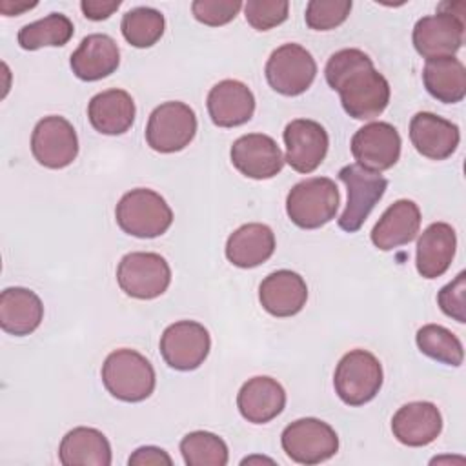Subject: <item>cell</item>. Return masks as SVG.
<instances>
[{
  "mask_svg": "<svg viewBox=\"0 0 466 466\" xmlns=\"http://www.w3.org/2000/svg\"><path fill=\"white\" fill-rule=\"evenodd\" d=\"M420 228V209L413 200H395L371 229V242L380 251L410 244Z\"/></svg>",
  "mask_w": 466,
  "mask_h": 466,
  "instance_id": "obj_23",
  "label": "cell"
},
{
  "mask_svg": "<svg viewBox=\"0 0 466 466\" xmlns=\"http://www.w3.org/2000/svg\"><path fill=\"white\" fill-rule=\"evenodd\" d=\"M391 431L393 437L404 446H428L442 431V415L433 402H408L395 411L391 419Z\"/></svg>",
  "mask_w": 466,
  "mask_h": 466,
  "instance_id": "obj_17",
  "label": "cell"
},
{
  "mask_svg": "<svg viewBox=\"0 0 466 466\" xmlns=\"http://www.w3.org/2000/svg\"><path fill=\"white\" fill-rule=\"evenodd\" d=\"M135 113V100L124 89H106L87 104V118L102 135H124L133 126Z\"/></svg>",
  "mask_w": 466,
  "mask_h": 466,
  "instance_id": "obj_25",
  "label": "cell"
},
{
  "mask_svg": "<svg viewBox=\"0 0 466 466\" xmlns=\"http://www.w3.org/2000/svg\"><path fill=\"white\" fill-rule=\"evenodd\" d=\"M180 453L187 466H226L229 461L228 444L218 435L204 430L184 435Z\"/></svg>",
  "mask_w": 466,
  "mask_h": 466,
  "instance_id": "obj_33",
  "label": "cell"
},
{
  "mask_svg": "<svg viewBox=\"0 0 466 466\" xmlns=\"http://www.w3.org/2000/svg\"><path fill=\"white\" fill-rule=\"evenodd\" d=\"M36 2H24V0H2L0 2V13L5 16H16L27 9H33Z\"/></svg>",
  "mask_w": 466,
  "mask_h": 466,
  "instance_id": "obj_40",
  "label": "cell"
},
{
  "mask_svg": "<svg viewBox=\"0 0 466 466\" xmlns=\"http://www.w3.org/2000/svg\"><path fill=\"white\" fill-rule=\"evenodd\" d=\"M127 464L129 466H171L173 464V459L167 455V451H164L162 448H157V446H142V448H137L129 459H127Z\"/></svg>",
  "mask_w": 466,
  "mask_h": 466,
  "instance_id": "obj_38",
  "label": "cell"
},
{
  "mask_svg": "<svg viewBox=\"0 0 466 466\" xmlns=\"http://www.w3.org/2000/svg\"><path fill=\"white\" fill-rule=\"evenodd\" d=\"M120 64V49L116 42L104 33H93L82 38L69 58V66L76 78L96 82L116 71Z\"/></svg>",
  "mask_w": 466,
  "mask_h": 466,
  "instance_id": "obj_20",
  "label": "cell"
},
{
  "mask_svg": "<svg viewBox=\"0 0 466 466\" xmlns=\"http://www.w3.org/2000/svg\"><path fill=\"white\" fill-rule=\"evenodd\" d=\"M426 91L444 104H457L466 96V67L455 56L426 60L422 69Z\"/></svg>",
  "mask_w": 466,
  "mask_h": 466,
  "instance_id": "obj_29",
  "label": "cell"
},
{
  "mask_svg": "<svg viewBox=\"0 0 466 466\" xmlns=\"http://www.w3.org/2000/svg\"><path fill=\"white\" fill-rule=\"evenodd\" d=\"M58 459L64 466H109L111 444L102 431L78 426L62 437Z\"/></svg>",
  "mask_w": 466,
  "mask_h": 466,
  "instance_id": "obj_28",
  "label": "cell"
},
{
  "mask_svg": "<svg viewBox=\"0 0 466 466\" xmlns=\"http://www.w3.org/2000/svg\"><path fill=\"white\" fill-rule=\"evenodd\" d=\"M384 373L379 359L366 350L348 351L337 364L333 386L339 399L348 406H362L377 397Z\"/></svg>",
  "mask_w": 466,
  "mask_h": 466,
  "instance_id": "obj_5",
  "label": "cell"
},
{
  "mask_svg": "<svg viewBox=\"0 0 466 466\" xmlns=\"http://www.w3.org/2000/svg\"><path fill=\"white\" fill-rule=\"evenodd\" d=\"M464 291H466V273L461 271L450 284H446L439 295L437 302L442 309L444 315L455 319L457 322L464 324L466 322V313H464Z\"/></svg>",
  "mask_w": 466,
  "mask_h": 466,
  "instance_id": "obj_37",
  "label": "cell"
},
{
  "mask_svg": "<svg viewBox=\"0 0 466 466\" xmlns=\"http://www.w3.org/2000/svg\"><path fill=\"white\" fill-rule=\"evenodd\" d=\"M240 415L253 424H266L282 413L286 391L282 384L268 375L248 379L237 395Z\"/></svg>",
  "mask_w": 466,
  "mask_h": 466,
  "instance_id": "obj_22",
  "label": "cell"
},
{
  "mask_svg": "<svg viewBox=\"0 0 466 466\" xmlns=\"http://www.w3.org/2000/svg\"><path fill=\"white\" fill-rule=\"evenodd\" d=\"M209 331L197 320L169 324L160 337V355L166 364L178 371L197 370L209 355Z\"/></svg>",
  "mask_w": 466,
  "mask_h": 466,
  "instance_id": "obj_11",
  "label": "cell"
},
{
  "mask_svg": "<svg viewBox=\"0 0 466 466\" xmlns=\"http://www.w3.org/2000/svg\"><path fill=\"white\" fill-rule=\"evenodd\" d=\"M258 300L273 317H293L306 306V280L291 269L273 271L260 282Z\"/></svg>",
  "mask_w": 466,
  "mask_h": 466,
  "instance_id": "obj_21",
  "label": "cell"
},
{
  "mask_svg": "<svg viewBox=\"0 0 466 466\" xmlns=\"http://www.w3.org/2000/svg\"><path fill=\"white\" fill-rule=\"evenodd\" d=\"M328 86L339 93L344 111L355 120L377 118L390 102V84L360 49L333 53L324 69Z\"/></svg>",
  "mask_w": 466,
  "mask_h": 466,
  "instance_id": "obj_1",
  "label": "cell"
},
{
  "mask_svg": "<svg viewBox=\"0 0 466 466\" xmlns=\"http://www.w3.org/2000/svg\"><path fill=\"white\" fill-rule=\"evenodd\" d=\"M44 319L40 297L27 288H5L0 293V328L15 337L33 333Z\"/></svg>",
  "mask_w": 466,
  "mask_h": 466,
  "instance_id": "obj_26",
  "label": "cell"
},
{
  "mask_svg": "<svg viewBox=\"0 0 466 466\" xmlns=\"http://www.w3.org/2000/svg\"><path fill=\"white\" fill-rule=\"evenodd\" d=\"M415 340L422 355L437 362H442L446 366L457 368L462 364V359H464L462 342L448 328L441 324H426L417 331Z\"/></svg>",
  "mask_w": 466,
  "mask_h": 466,
  "instance_id": "obj_32",
  "label": "cell"
},
{
  "mask_svg": "<svg viewBox=\"0 0 466 466\" xmlns=\"http://www.w3.org/2000/svg\"><path fill=\"white\" fill-rule=\"evenodd\" d=\"M264 73L273 91L284 96H297L313 84L317 64L306 47L289 42L269 55Z\"/></svg>",
  "mask_w": 466,
  "mask_h": 466,
  "instance_id": "obj_10",
  "label": "cell"
},
{
  "mask_svg": "<svg viewBox=\"0 0 466 466\" xmlns=\"http://www.w3.org/2000/svg\"><path fill=\"white\" fill-rule=\"evenodd\" d=\"M351 11V0H311L306 5V25L315 31L339 27Z\"/></svg>",
  "mask_w": 466,
  "mask_h": 466,
  "instance_id": "obj_34",
  "label": "cell"
},
{
  "mask_svg": "<svg viewBox=\"0 0 466 466\" xmlns=\"http://www.w3.org/2000/svg\"><path fill=\"white\" fill-rule=\"evenodd\" d=\"M116 282L127 297L151 300L166 293L169 288L171 268L158 253L133 251L120 258L116 268Z\"/></svg>",
  "mask_w": 466,
  "mask_h": 466,
  "instance_id": "obj_6",
  "label": "cell"
},
{
  "mask_svg": "<svg viewBox=\"0 0 466 466\" xmlns=\"http://www.w3.org/2000/svg\"><path fill=\"white\" fill-rule=\"evenodd\" d=\"M457 249L455 229L448 222L430 224L417 240V271L424 279H437L448 271Z\"/></svg>",
  "mask_w": 466,
  "mask_h": 466,
  "instance_id": "obj_24",
  "label": "cell"
},
{
  "mask_svg": "<svg viewBox=\"0 0 466 466\" xmlns=\"http://www.w3.org/2000/svg\"><path fill=\"white\" fill-rule=\"evenodd\" d=\"M120 7V0H82L80 9L86 18L100 22L109 18Z\"/></svg>",
  "mask_w": 466,
  "mask_h": 466,
  "instance_id": "obj_39",
  "label": "cell"
},
{
  "mask_svg": "<svg viewBox=\"0 0 466 466\" xmlns=\"http://www.w3.org/2000/svg\"><path fill=\"white\" fill-rule=\"evenodd\" d=\"M242 9L240 0H195L191 4L193 16L209 27L229 24Z\"/></svg>",
  "mask_w": 466,
  "mask_h": 466,
  "instance_id": "obj_36",
  "label": "cell"
},
{
  "mask_svg": "<svg viewBox=\"0 0 466 466\" xmlns=\"http://www.w3.org/2000/svg\"><path fill=\"white\" fill-rule=\"evenodd\" d=\"M340 182L346 186L348 202L339 217V228L355 233L362 228L375 204L384 197L388 180L359 164H348L339 171Z\"/></svg>",
  "mask_w": 466,
  "mask_h": 466,
  "instance_id": "obj_9",
  "label": "cell"
},
{
  "mask_svg": "<svg viewBox=\"0 0 466 466\" xmlns=\"http://www.w3.org/2000/svg\"><path fill=\"white\" fill-rule=\"evenodd\" d=\"M75 33L73 22L62 13H49L47 16L25 24L18 31V46L25 51H36L40 47L66 46Z\"/></svg>",
  "mask_w": 466,
  "mask_h": 466,
  "instance_id": "obj_30",
  "label": "cell"
},
{
  "mask_svg": "<svg viewBox=\"0 0 466 466\" xmlns=\"http://www.w3.org/2000/svg\"><path fill=\"white\" fill-rule=\"evenodd\" d=\"M35 160L49 169H62L73 164L78 155V137L73 124L58 115L44 116L31 135Z\"/></svg>",
  "mask_w": 466,
  "mask_h": 466,
  "instance_id": "obj_12",
  "label": "cell"
},
{
  "mask_svg": "<svg viewBox=\"0 0 466 466\" xmlns=\"http://www.w3.org/2000/svg\"><path fill=\"white\" fill-rule=\"evenodd\" d=\"M231 164L248 178L266 180L284 167V155L269 135L248 133L238 137L229 151Z\"/></svg>",
  "mask_w": 466,
  "mask_h": 466,
  "instance_id": "obj_15",
  "label": "cell"
},
{
  "mask_svg": "<svg viewBox=\"0 0 466 466\" xmlns=\"http://www.w3.org/2000/svg\"><path fill=\"white\" fill-rule=\"evenodd\" d=\"M411 40L415 51L426 60L455 56L464 42V18L439 11L422 16L413 27Z\"/></svg>",
  "mask_w": 466,
  "mask_h": 466,
  "instance_id": "obj_14",
  "label": "cell"
},
{
  "mask_svg": "<svg viewBox=\"0 0 466 466\" xmlns=\"http://www.w3.org/2000/svg\"><path fill=\"white\" fill-rule=\"evenodd\" d=\"M275 251V233L269 226L251 222L237 228L226 242V258L242 269L257 268Z\"/></svg>",
  "mask_w": 466,
  "mask_h": 466,
  "instance_id": "obj_27",
  "label": "cell"
},
{
  "mask_svg": "<svg viewBox=\"0 0 466 466\" xmlns=\"http://www.w3.org/2000/svg\"><path fill=\"white\" fill-rule=\"evenodd\" d=\"M115 218L124 233L137 238H155L169 229L173 211L166 198L157 191L135 187L124 193L118 200Z\"/></svg>",
  "mask_w": 466,
  "mask_h": 466,
  "instance_id": "obj_3",
  "label": "cell"
},
{
  "mask_svg": "<svg viewBox=\"0 0 466 466\" xmlns=\"http://www.w3.org/2000/svg\"><path fill=\"white\" fill-rule=\"evenodd\" d=\"M289 4L286 0H248L244 4V16L257 31H268L286 22Z\"/></svg>",
  "mask_w": 466,
  "mask_h": 466,
  "instance_id": "obj_35",
  "label": "cell"
},
{
  "mask_svg": "<svg viewBox=\"0 0 466 466\" xmlns=\"http://www.w3.org/2000/svg\"><path fill=\"white\" fill-rule=\"evenodd\" d=\"M286 157L284 160L297 173L315 171L326 158L329 138L326 129L309 118H295L284 129Z\"/></svg>",
  "mask_w": 466,
  "mask_h": 466,
  "instance_id": "obj_16",
  "label": "cell"
},
{
  "mask_svg": "<svg viewBox=\"0 0 466 466\" xmlns=\"http://www.w3.org/2000/svg\"><path fill=\"white\" fill-rule=\"evenodd\" d=\"M340 204L337 184L328 177L297 182L286 197L289 220L302 229H317L335 218Z\"/></svg>",
  "mask_w": 466,
  "mask_h": 466,
  "instance_id": "obj_4",
  "label": "cell"
},
{
  "mask_svg": "<svg viewBox=\"0 0 466 466\" xmlns=\"http://www.w3.org/2000/svg\"><path fill=\"white\" fill-rule=\"evenodd\" d=\"M280 444L293 462L313 466L331 459L339 451V435L328 422L304 417L284 428Z\"/></svg>",
  "mask_w": 466,
  "mask_h": 466,
  "instance_id": "obj_7",
  "label": "cell"
},
{
  "mask_svg": "<svg viewBox=\"0 0 466 466\" xmlns=\"http://www.w3.org/2000/svg\"><path fill=\"white\" fill-rule=\"evenodd\" d=\"M197 135L195 111L180 102L169 100L157 106L146 126V142L153 151L177 153L182 151Z\"/></svg>",
  "mask_w": 466,
  "mask_h": 466,
  "instance_id": "obj_8",
  "label": "cell"
},
{
  "mask_svg": "<svg viewBox=\"0 0 466 466\" xmlns=\"http://www.w3.org/2000/svg\"><path fill=\"white\" fill-rule=\"evenodd\" d=\"M400 135L388 122H370L355 131L351 138V155L359 166L370 171H386L400 157Z\"/></svg>",
  "mask_w": 466,
  "mask_h": 466,
  "instance_id": "obj_13",
  "label": "cell"
},
{
  "mask_svg": "<svg viewBox=\"0 0 466 466\" xmlns=\"http://www.w3.org/2000/svg\"><path fill=\"white\" fill-rule=\"evenodd\" d=\"M102 382L118 400L142 402L157 386L153 364L138 351L120 348L111 351L102 364Z\"/></svg>",
  "mask_w": 466,
  "mask_h": 466,
  "instance_id": "obj_2",
  "label": "cell"
},
{
  "mask_svg": "<svg viewBox=\"0 0 466 466\" xmlns=\"http://www.w3.org/2000/svg\"><path fill=\"white\" fill-rule=\"evenodd\" d=\"M166 29L164 15L153 7H133L129 9L120 22V31L127 44L133 47H151L155 46Z\"/></svg>",
  "mask_w": 466,
  "mask_h": 466,
  "instance_id": "obj_31",
  "label": "cell"
},
{
  "mask_svg": "<svg viewBox=\"0 0 466 466\" xmlns=\"http://www.w3.org/2000/svg\"><path fill=\"white\" fill-rule=\"evenodd\" d=\"M208 113L218 127L242 126L255 113V96L240 80H220L208 93Z\"/></svg>",
  "mask_w": 466,
  "mask_h": 466,
  "instance_id": "obj_18",
  "label": "cell"
},
{
  "mask_svg": "<svg viewBox=\"0 0 466 466\" xmlns=\"http://www.w3.org/2000/svg\"><path fill=\"white\" fill-rule=\"evenodd\" d=\"M410 140L426 158L444 160L451 157L461 142L457 124L428 111H419L410 122Z\"/></svg>",
  "mask_w": 466,
  "mask_h": 466,
  "instance_id": "obj_19",
  "label": "cell"
}]
</instances>
